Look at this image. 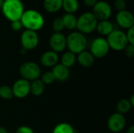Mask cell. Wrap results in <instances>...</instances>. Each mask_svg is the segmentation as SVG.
I'll return each instance as SVG.
<instances>
[{
    "label": "cell",
    "instance_id": "cell-1",
    "mask_svg": "<svg viewBox=\"0 0 134 133\" xmlns=\"http://www.w3.org/2000/svg\"><path fill=\"white\" fill-rule=\"evenodd\" d=\"M20 20L23 25V27L26 28V30L36 32L43 27L45 23L42 15L35 9H28L24 11Z\"/></svg>",
    "mask_w": 134,
    "mask_h": 133
},
{
    "label": "cell",
    "instance_id": "cell-2",
    "mask_svg": "<svg viewBox=\"0 0 134 133\" xmlns=\"http://www.w3.org/2000/svg\"><path fill=\"white\" fill-rule=\"evenodd\" d=\"M1 9L5 17L11 22L20 20L24 12L21 0H4Z\"/></svg>",
    "mask_w": 134,
    "mask_h": 133
},
{
    "label": "cell",
    "instance_id": "cell-3",
    "mask_svg": "<svg viewBox=\"0 0 134 133\" xmlns=\"http://www.w3.org/2000/svg\"><path fill=\"white\" fill-rule=\"evenodd\" d=\"M66 42L67 48L69 52L75 55L86 50L87 47V39L86 36L79 31H74L69 34L68 37H66Z\"/></svg>",
    "mask_w": 134,
    "mask_h": 133
},
{
    "label": "cell",
    "instance_id": "cell-4",
    "mask_svg": "<svg viewBox=\"0 0 134 133\" xmlns=\"http://www.w3.org/2000/svg\"><path fill=\"white\" fill-rule=\"evenodd\" d=\"M97 23L98 20L93 13L86 12L80 15V16L77 19L76 28L79 32L83 34H90L96 30Z\"/></svg>",
    "mask_w": 134,
    "mask_h": 133
},
{
    "label": "cell",
    "instance_id": "cell-5",
    "mask_svg": "<svg viewBox=\"0 0 134 133\" xmlns=\"http://www.w3.org/2000/svg\"><path fill=\"white\" fill-rule=\"evenodd\" d=\"M109 48L115 51H122L129 44L126 33L119 29H114L107 38Z\"/></svg>",
    "mask_w": 134,
    "mask_h": 133
},
{
    "label": "cell",
    "instance_id": "cell-6",
    "mask_svg": "<svg viewBox=\"0 0 134 133\" xmlns=\"http://www.w3.org/2000/svg\"><path fill=\"white\" fill-rule=\"evenodd\" d=\"M19 73L22 78L28 82H33L36 79H38L40 77L41 67L35 62L27 61L20 65L19 68Z\"/></svg>",
    "mask_w": 134,
    "mask_h": 133
},
{
    "label": "cell",
    "instance_id": "cell-7",
    "mask_svg": "<svg viewBox=\"0 0 134 133\" xmlns=\"http://www.w3.org/2000/svg\"><path fill=\"white\" fill-rule=\"evenodd\" d=\"M110 48L106 38L99 37L93 39L90 44V53L94 58L101 59L108 55Z\"/></svg>",
    "mask_w": 134,
    "mask_h": 133
},
{
    "label": "cell",
    "instance_id": "cell-8",
    "mask_svg": "<svg viewBox=\"0 0 134 133\" xmlns=\"http://www.w3.org/2000/svg\"><path fill=\"white\" fill-rule=\"evenodd\" d=\"M39 43V38L36 31L25 30L20 36V44L22 48L27 51L35 49Z\"/></svg>",
    "mask_w": 134,
    "mask_h": 133
},
{
    "label": "cell",
    "instance_id": "cell-9",
    "mask_svg": "<svg viewBox=\"0 0 134 133\" xmlns=\"http://www.w3.org/2000/svg\"><path fill=\"white\" fill-rule=\"evenodd\" d=\"M126 118L123 114L118 112L112 114L108 119L107 126L113 133L121 132L126 127Z\"/></svg>",
    "mask_w": 134,
    "mask_h": 133
},
{
    "label": "cell",
    "instance_id": "cell-10",
    "mask_svg": "<svg viewBox=\"0 0 134 133\" xmlns=\"http://www.w3.org/2000/svg\"><path fill=\"white\" fill-rule=\"evenodd\" d=\"M93 8V14L97 20H108L112 14L111 5L105 1L97 2Z\"/></svg>",
    "mask_w": 134,
    "mask_h": 133
},
{
    "label": "cell",
    "instance_id": "cell-11",
    "mask_svg": "<svg viewBox=\"0 0 134 133\" xmlns=\"http://www.w3.org/2000/svg\"><path fill=\"white\" fill-rule=\"evenodd\" d=\"M11 88L13 96L18 99H24L30 93V82L20 78L16 80Z\"/></svg>",
    "mask_w": 134,
    "mask_h": 133
},
{
    "label": "cell",
    "instance_id": "cell-12",
    "mask_svg": "<svg viewBox=\"0 0 134 133\" xmlns=\"http://www.w3.org/2000/svg\"><path fill=\"white\" fill-rule=\"evenodd\" d=\"M49 46L52 51L58 53L64 51L67 48L66 37L61 33H53L49 38Z\"/></svg>",
    "mask_w": 134,
    "mask_h": 133
},
{
    "label": "cell",
    "instance_id": "cell-13",
    "mask_svg": "<svg viewBox=\"0 0 134 133\" xmlns=\"http://www.w3.org/2000/svg\"><path fill=\"white\" fill-rule=\"evenodd\" d=\"M116 22L119 27L125 28V29H129L133 27V15L131 12L126 10V9L118 12L116 15Z\"/></svg>",
    "mask_w": 134,
    "mask_h": 133
},
{
    "label": "cell",
    "instance_id": "cell-14",
    "mask_svg": "<svg viewBox=\"0 0 134 133\" xmlns=\"http://www.w3.org/2000/svg\"><path fill=\"white\" fill-rule=\"evenodd\" d=\"M58 53L50 50L45 52L40 57V63L42 66L46 67H53L58 63Z\"/></svg>",
    "mask_w": 134,
    "mask_h": 133
},
{
    "label": "cell",
    "instance_id": "cell-15",
    "mask_svg": "<svg viewBox=\"0 0 134 133\" xmlns=\"http://www.w3.org/2000/svg\"><path fill=\"white\" fill-rule=\"evenodd\" d=\"M52 73L54 75L55 80L58 82H65L70 76V70L61 63H57L52 69Z\"/></svg>",
    "mask_w": 134,
    "mask_h": 133
},
{
    "label": "cell",
    "instance_id": "cell-16",
    "mask_svg": "<svg viewBox=\"0 0 134 133\" xmlns=\"http://www.w3.org/2000/svg\"><path fill=\"white\" fill-rule=\"evenodd\" d=\"M76 60L79 65H81L83 67H90L93 65L95 58L90 53V51L84 50L82 53L78 54V56L76 57Z\"/></svg>",
    "mask_w": 134,
    "mask_h": 133
},
{
    "label": "cell",
    "instance_id": "cell-17",
    "mask_svg": "<svg viewBox=\"0 0 134 133\" xmlns=\"http://www.w3.org/2000/svg\"><path fill=\"white\" fill-rule=\"evenodd\" d=\"M96 30L97 32L104 36H108L113 30H114V25L111 22L108 20H100L97 23Z\"/></svg>",
    "mask_w": 134,
    "mask_h": 133
},
{
    "label": "cell",
    "instance_id": "cell-18",
    "mask_svg": "<svg viewBox=\"0 0 134 133\" xmlns=\"http://www.w3.org/2000/svg\"><path fill=\"white\" fill-rule=\"evenodd\" d=\"M62 2L63 0H44L43 7L47 12L55 13L62 8Z\"/></svg>",
    "mask_w": 134,
    "mask_h": 133
},
{
    "label": "cell",
    "instance_id": "cell-19",
    "mask_svg": "<svg viewBox=\"0 0 134 133\" xmlns=\"http://www.w3.org/2000/svg\"><path fill=\"white\" fill-rule=\"evenodd\" d=\"M45 91V85L40 79L30 82V93L35 96H40Z\"/></svg>",
    "mask_w": 134,
    "mask_h": 133
},
{
    "label": "cell",
    "instance_id": "cell-20",
    "mask_svg": "<svg viewBox=\"0 0 134 133\" xmlns=\"http://www.w3.org/2000/svg\"><path fill=\"white\" fill-rule=\"evenodd\" d=\"M76 61V55L69 51L64 53L60 58V63L68 68L73 67L75 64Z\"/></svg>",
    "mask_w": 134,
    "mask_h": 133
},
{
    "label": "cell",
    "instance_id": "cell-21",
    "mask_svg": "<svg viewBox=\"0 0 134 133\" xmlns=\"http://www.w3.org/2000/svg\"><path fill=\"white\" fill-rule=\"evenodd\" d=\"M62 20L64 23V26L68 30H74L76 28L77 25V18L74 14L66 13L63 16Z\"/></svg>",
    "mask_w": 134,
    "mask_h": 133
},
{
    "label": "cell",
    "instance_id": "cell-22",
    "mask_svg": "<svg viewBox=\"0 0 134 133\" xmlns=\"http://www.w3.org/2000/svg\"><path fill=\"white\" fill-rule=\"evenodd\" d=\"M79 7V4L78 0H63L62 2V8L67 13L73 14L78 10Z\"/></svg>",
    "mask_w": 134,
    "mask_h": 133
},
{
    "label": "cell",
    "instance_id": "cell-23",
    "mask_svg": "<svg viewBox=\"0 0 134 133\" xmlns=\"http://www.w3.org/2000/svg\"><path fill=\"white\" fill-rule=\"evenodd\" d=\"M75 130L71 125L66 122L57 124L53 129L52 133H75Z\"/></svg>",
    "mask_w": 134,
    "mask_h": 133
},
{
    "label": "cell",
    "instance_id": "cell-24",
    "mask_svg": "<svg viewBox=\"0 0 134 133\" xmlns=\"http://www.w3.org/2000/svg\"><path fill=\"white\" fill-rule=\"evenodd\" d=\"M132 105L130 102L129 100L127 99H122L120 100L117 105H116V109H117V112L121 114H125L126 113H128L131 108H132Z\"/></svg>",
    "mask_w": 134,
    "mask_h": 133
},
{
    "label": "cell",
    "instance_id": "cell-25",
    "mask_svg": "<svg viewBox=\"0 0 134 133\" xmlns=\"http://www.w3.org/2000/svg\"><path fill=\"white\" fill-rule=\"evenodd\" d=\"M0 97L3 100H10L13 97L12 88L9 85L0 86Z\"/></svg>",
    "mask_w": 134,
    "mask_h": 133
},
{
    "label": "cell",
    "instance_id": "cell-26",
    "mask_svg": "<svg viewBox=\"0 0 134 133\" xmlns=\"http://www.w3.org/2000/svg\"><path fill=\"white\" fill-rule=\"evenodd\" d=\"M43 84L46 85H51L53 84L56 80H55V78H54V75L52 73V71H46L42 75V78L40 79Z\"/></svg>",
    "mask_w": 134,
    "mask_h": 133
},
{
    "label": "cell",
    "instance_id": "cell-27",
    "mask_svg": "<svg viewBox=\"0 0 134 133\" xmlns=\"http://www.w3.org/2000/svg\"><path fill=\"white\" fill-rule=\"evenodd\" d=\"M52 27L53 29V31L56 32V33H59V32H61L64 28V23H63V20H62V18H56L53 21V24H52Z\"/></svg>",
    "mask_w": 134,
    "mask_h": 133
},
{
    "label": "cell",
    "instance_id": "cell-28",
    "mask_svg": "<svg viewBox=\"0 0 134 133\" xmlns=\"http://www.w3.org/2000/svg\"><path fill=\"white\" fill-rule=\"evenodd\" d=\"M126 7V2L125 0H115L114 2V8L118 11H122L125 10Z\"/></svg>",
    "mask_w": 134,
    "mask_h": 133
},
{
    "label": "cell",
    "instance_id": "cell-29",
    "mask_svg": "<svg viewBox=\"0 0 134 133\" xmlns=\"http://www.w3.org/2000/svg\"><path fill=\"white\" fill-rule=\"evenodd\" d=\"M128 43L130 45H134V27L128 29L127 33H126Z\"/></svg>",
    "mask_w": 134,
    "mask_h": 133
},
{
    "label": "cell",
    "instance_id": "cell-30",
    "mask_svg": "<svg viewBox=\"0 0 134 133\" xmlns=\"http://www.w3.org/2000/svg\"><path fill=\"white\" fill-rule=\"evenodd\" d=\"M125 55L129 58H133L134 56V45L128 44L124 49Z\"/></svg>",
    "mask_w": 134,
    "mask_h": 133
},
{
    "label": "cell",
    "instance_id": "cell-31",
    "mask_svg": "<svg viewBox=\"0 0 134 133\" xmlns=\"http://www.w3.org/2000/svg\"><path fill=\"white\" fill-rule=\"evenodd\" d=\"M15 133H35L34 132V130L29 127V126H27V125H22V126H20L16 129Z\"/></svg>",
    "mask_w": 134,
    "mask_h": 133
},
{
    "label": "cell",
    "instance_id": "cell-32",
    "mask_svg": "<svg viewBox=\"0 0 134 133\" xmlns=\"http://www.w3.org/2000/svg\"><path fill=\"white\" fill-rule=\"evenodd\" d=\"M11 28L14 31H20L23 28V25L20 22V20H15L11 22Z\"/></svg>",
    "mask_w": 134,
    "mask_h": 133
},
{
    "label": "cell",
    "instance_id": "cell-33",
    "mask_svg": "<svg viewBox=\"0 0 134 133\" xmlns=\"http://www.w3.org/2000/svg\"><path fill=\"white\" fill-rule=\"evenodd\" d=\"M97 0H83V2L85 3L86 5L89 7H93L94 5L97 2Z\"/></svg>",
    "mask_w": 134,
    "mask_h": 133
},
{
    "label": "cell",
    "instance_id": "cell-34",
    "mask_svg": "<svg viewBox=\"0 0 134 133\" xmlns=\"http://www.w3.org/2000/svg\"><path fill=\"white\" fill-rule=\"evenodd\" d=\"M126 133H134V126L133 125H131L129 129H128V130H127V132Z\"/></svg>",
    "mask_w": 134,
    "mask_h": 133
},
{
    "label": "cell",
    "instance_id": "cell-35",
    "mask_svg": "<svg viewBox=\"0 0 134 133\" xmlns=\"http://www.w3.org/2000/svg\"><path fill=\"white\" fill-rule=\"evenodd\" d=\"M0 133H9L8 131L2 126H0Z\"/></svg>",
    "mask_w": 134,
    "mask_h": 133
},
{
    "label": "cell",
    "instance_id": "cell-36",
    "mask_svg": "<svg viewBox=\"0 0 134 133\" xmlns=\"http://www.w3.org/2000/svg\"><path fill=\"white\" fill-rule=\"evenodd\" d=\"M130 100V103H131L132 107H133L134 106V96L133 95H132V96H131V97H130V100Z\"/></svg>",
    "mask_w": 134,
    "mask_h": 133
},
{
    "label": "cell",
    "instance_id": "cell-37",
    "mask_svg": "<svg viewBox=\"0 0 134 133\" xmlns=\"http://www.w3.org/2000/svg\"><path fill=\"white\" fill-rule=\"evenodd\" d=\"M26 53H27V50L24 49V48H21V49H20V53H21V54H25Z\"/></svg>",
    "mask_w": 134,
    "mask_h": 133
},
{
    "label": "cell",
    "instance_id": "cell-38",
    "mask_svg": "<svg viewBox=\"0 0 134 133\" xmlns=\"http://www.w3.org/2000/svg\"><path fill=\"white\" fill-rule=\"evenodd\" d=\"M3 2H4V0H0V9L2 8V6L3 5Z\"/></svg>",
    "mask_w": 134,
    "mask_h": 133
},
{
    "label": "cell",
    "instance_id": "cell-39",
    "mask_svg": "<svg viewBox=\"0 0 134 133\" xmlns=\"http://www.w3.org/2000/svg\"><path fill=\"white\" fill-rule=\"evenodd\" d=\"M21 1H22V0H21Z\"/></svg>",
    "mask_w": 134,
    "mask_h": 133
}]
</instances>
